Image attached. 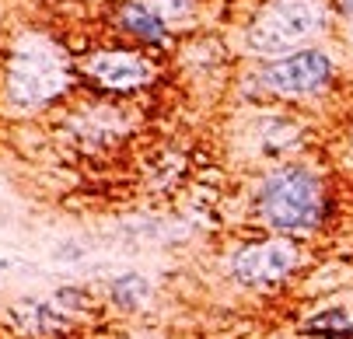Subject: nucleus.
Returning <instances> with one entry per match:
<instances>
[{"label": "nucleus", "mask_w": 353, "mask_h": 339, "mask_svg": "<svg viewBox=\"0 0 353 339\" xmlns=\"http://www.w3.org/2000/svg\"><path fill=\"white\" fill-rule=\"evenodd\" d=\"M256 207H259V214L270 227L305 231V227H315L322 220L325 192H322V182L308 168L287 165V168L270 172L259 182Z\"/></svg>", "instance_id": "obj_2"}, {"label": "nucleus", "mask_w": 353, "mask_h": 339, "mask_svg": "<svg viewBox=\"0 0 353 339\" xmlns=\"http://www.w3.org/2000/svg\"><path fill=\"white\" fill-rule=\"evenodd\" d=\"M343 4V11H346V18H350V32H353V0H339Z\"/></svg>", "instance_id": "obj_10"}, {"label": "nucleus", "mask_w": 353, "mask_h": 339, "mask_svg": "<svg viewBox=\"0 0 353 339\" xmlns=\"http://www.w3.org/2000/svg\"><path fill=\"white\" fill-rule=\"evenodd\" d=\"M4 269H11V263H8V259H0V273H4Z\"/></svg>", "instance_id": "obj_11"}, {"label": "nucleus", "mask_w": 353, "mask_h": 339, "mask_svg": "<svg viewBox=\"0 0 353 339\" xmlns=\"http://www.w3.org/2000/svg\"><path fill=\"white\" fill-rule=\"evenodd\" d=\"M119 28L137 35L140 42H165L168 39V25L161 14H154L150 8H143L140 0H130V4L119 8Z\"/></svg>", "instance_id": "obj_7"}, {"label": "nucleus", "mask_w": 353, "mask_h": 339, "mask_svg": "<svg viewBox=\"0 0 353 339\" xmlns=\"http://www.w3.org/2000/svg\"><path fill=\"white\" fill-rule=\"evenodd\" d=\"M143 8H150L154 14H161L165 21H175V18H185L189 8H192V0H140Z\"/></svg>", "instance_id": "obj_9"}, {"label": "nucleus", "mask_w": 353, "mask_h": 339, "mask_svg": "<svg viewBox=\"0 0 353 339\" xmlns=\"http://www.w3.org/2000/svg\"><path fill=\"white\" fill-rule=\"evenodd\" d=\"M297 266V245L287 238H270V241H256L234 252L231 259V276L245 287H273L280 280H287Z\"/></svg>", "instance_id": "obj_4"}, {"label": "nucleus", "mask_w": 353, "mask_h": 339, "mask_svg": "<svg viewBox=\"0 0 353 339\" xmlns=\"http://www.w3.org/2000/svg\"><path fill=\"white\" fill-rule=\"evenodd\" d=\"M70 91V63L67 53L46 35H25L8 53L4 94L21 112H35L53 105Z\"/></svg>", "instance_id": "obj_1"}, {"label": "nucleus", "mask_w": 353, "mask_h": 339, "mask_svg": "<svg viewBox=\"0 0 353 339\" xmlns=\"http://www.w3.org/2000/svg\"><path fill=\"white\" fill-rule=\"evenodd\" d=\"M325 25L322 0H270L248 25V45L263 56L290 53Z\"/></svg>", "instance_id": "obj_3"}, {"label": "nucleus", "mask_w": 353, "mask_h": 339, "mask_svg": "<svg viewBox=\"0 0 353 339\" xmlns=\"http://www.w3.org/2000/svg\"><path fill=\"white\" fill-rule=\"evenodd\" d=\"M329 77H332V63L319 50L290 53V56H283V60H276L263 70V84L276 94H287V99L322 91L329 84Z\"/></svg>", "instance_id": "obj_6"}, {"label": "nucleus", "mask_w": 353, "mask_h": 339, "mask_svg": "<svg viewBox=\"0 0 353 339\" xmlns=\"http://www.w3.org/2000/svg\"><path fill=\"white\" fill-rule=\"evenodd\" d=\"M109 294H112V305H116V308L137 311V308L150 298V280H147L143 273H123V276L112 280Z\"/></svg>", "instance_id": "obj_8"}, {"label": "nucleus", "mask_w": 353, "mask_h": 339, "mask_svg": "<svg viewBox=\"0 0 353 339\" xmlns=\"http://www.w3.org/2000/svg\"><path fill=\"white\" fill-rule=\"evenodd\" d=\"M81 70L94 88L116 94H130L154 81V63L133 50H98L81 63Z\"/></svg>", "instance_id": "obj_5"}]
</instances>
